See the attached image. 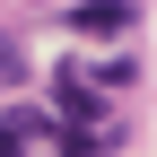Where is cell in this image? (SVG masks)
Returning <instances> with one entry per match:
<instances>
[{
  "label": "cell",
  "instance_id": "6da1fadb",
  "mask_svg": "<svg viewBox=\"0 0 157 157\" xmlns=\"http://www.w3.org/2000/svg\"><path fill=\"white\" fill-rule=\"evenodd\" d=\"M52 122H70V131H113V122H105V96H96L78 70L61 78V87H52Z\"/></svg>",
  "mask_w": 157,
  "mask_h": 157
},
{
  "label": "cell",
  "instance_id": "7a4b0ae2",
  "mask_svg": "<svg viewBox=\"0 0 157 157\" xmlns=\"http://www.w3.org/2000/svg\"><path fill=\"white\" fill-rule=\"evenodd\" d=\"M140 26V0H78L70 9V35H131Z\"/></svg>",
  "mask_w": 157,
  "mask_h": 157
},
{
  "label": "cell",
  "instance_id": "3957f363",
  "mask_svg": "<svg viewBox=\"0 0 157 157\" xmlns=\"http://www.w3.org/2000/svg\"><path fill=\"white\" fill-rule=\"evenodd\" d=\"M35 140H52V113L44 105H9L0 113V157H26Z\"/></svg>",
  "mask_w": 157,
  "mask_h": 157
},
{
  "label": "cell",
  "instance_id": "277c9868",
  "mask_svg": "<svg viewBox=\"0 0 157 157\" xmlns=\"http://www.w3.org/2000/svg\"><path fill=\"white\" fill-rule=\"evenodd\" d=\"M17 70H26V52H17L9 35H0V78H17Z\"/></svg>",
  "mask_w": 157,
  "mask_h": 157
}]
</instances>
